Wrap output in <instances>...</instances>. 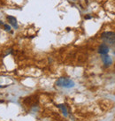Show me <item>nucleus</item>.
<instances>
[{
	"label": "nucleus",
	"instance_id": "1a4fd4ad",
	"mask_svg": "<svg viewBox=\"0 0 115 121\" xmlns=\"http://www.w3.org/2000/svg\"><path fill=\"white\" fill-rule=\"evenodd\" d=\"M4 23L3 21H2V20H0V26H4Z\"/></svg>",
	"mask_w": 115,
	"mask_h": 121
},
{
	"label": "nucleus",
	"instance_id": "f03ea898",
	"mask_svg": "<svg viewBox=\"0 0 115 121\" xmlns=\"http://www.w3.org/2000/svg\"><path fill=\"white\" fill-rule=\"evenodd\" d=\"M56 85L58 86V87L71 88V87H75V82H74V81H72L71 79H69V78L61 77L57 80V81H56Z\"/></svg>",
	"mask_w": 115,
	"mask_h": 121
},
{
	"label": "nucleus",
	"instance_id": "9d476101",
	"mask_svg": "<svg viewBox=\"0 0 115 121\" xmlns=\"http://www.w3.org/2000/svg\"><path fill=\"white\" fill-rule=\"evenodd\" d=\"M1 87H3V86H0V88H1Z\"/></svg>",
	"mask_w": 115,
	"mask_h": 121
},
{
	"label": "nucleus",
	"instance_id": "423d86ee",
	"mask_svg": "<svg viewBox=\"0 0 115 121\" xmlns=\"http://www.w3.org/2000/svg\"><path fill=\"white\" fill-rule=\"evenodd\" d=\"M4 30L6 31V32H9V33H13L12 32V26L10 24H4Z\"/></svg>",
	"mask_w": 115,
	"mask_h": 121
},
{
	"label": "nucleus",
	"instance_id": "0eeeda50",
	"mask_svg": "<svg viewBox=\"0 0 115 121\" xmlns=\"http://www.w3.org/2000/svg\"><path fill=\"white\" fill-rule=\"evenodd\" d=\"M58 107L60 108L62 111H63V113H64L65 116H66L67 115V110H66V107L65 106L64 104H59V105H58Z\"/></svg>",
	"mask_w": 115,
	"mask_h": 121
},
{
	"label": "nucleus",
	"instance_id": "39448f33",
	"mask_svg": "<svg viewBox=\"0 0 115 121\" xmlns=\"http://www.w3.org/2000/svg\"><path fill=\"white\" fill-rule=\"evenodd\" d=\"M101 58H102V61H103L104 65H106V66L110 65L112 63V57H110V56H108L107 54H106V55H102Z\"/></svg>",
	"mask_w": 115,
	"mask_h": 121
},
{
	"label": "nucleus",
	"instance_id": "f257e3e1",
	"mask_svg": "<svg viewBox=\"0 0 115 121\" xmlns=\"http://www.w3.org/2000/svg\"><path fill=\"white\" fill-rule=\"evenodd\" d=\"M101 40L106 44L114 45L115 44V32L105 31L101 34Z\"/></svg>",
	"mask_w": 115,
	"mask_h": 121
},
{
	"label": "nucleus",
	"instance_id": "7ed1b4c3",
	"mask_svg": "<svg viewBox=\"0 0 115 121\" xmlns=\"http://www.w3.org/2000/svg\"><path fill=\"white\" fill-rule=\"evenodd\" d=\"M7 20H8V22H9V24H10L12 27H13L14 29H18V27H19V26H18V21H17V19L15 17H13V16H10V15H8L6 17Z\"/></svg>",
	"mask_w": 115,
	"mask_h": 121
},
{
	"label": "nucleus",
	"instance_id": "6e6552de",
	"mask_svg": "<svg viewBox=\"0 0 115 121\" xmlns=\"http://www.w3.org/2000/svg\"><path fill=\"white\" fill-rule=\"evenodd\" d=\"M91 18H92L91 15H89V14H87V15H85L84 19H85V20H90Z\"/></svg>",
	"mask_w": 115,
	"mask_h": 121
},
{
	"label": "nucleus",
	"instance_id": "20e7f679",
	"mask_svg": "<svg viewBox=\"0 0 115 121\" xmlns=\"http://www.w3.org/2000/svg\"><path fill=\"white\" fill-rule=\"evenodd\" d=\"M98 53L101 54V55H106V54H108L109 52V47L108 45L106 43H102L99 47H98Z\"/></svg>",
	"mask_w": 115,
	"mask_h": 121
}]
</instances>
